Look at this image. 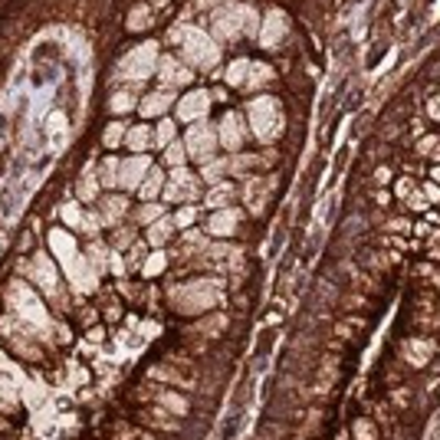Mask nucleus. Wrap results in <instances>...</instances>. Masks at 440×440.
Listing matches in <instances>:
<instances>
[{"instance_id": "nucleus-1", "label": "nucleus", "mask_w": 440, "mask_h": 440, "mask_svg": "<svg viewBox=\"0 0 440 440\" xmlns=\"http://www.w3.org/2000/svg\"><path fill=\"white\" fill-rule=\"evenodd\" d=\"M3 296H7V309H10L17 319H24L26 326H30L39 339H43V345L50 349V342H53V315H50V309L37 299V286H30L24 276H17V279L7 283Z\"/></svg>"}, {"instance_id": "nucleus-2", "label": "nucleus", "mask_w": 440, "mask_h": 440, "mask_svg": "<svg viewBox=\"0 0 440 440\" xmlns=\"http://www.w3.org/2000/svg\"><path fill=\"white\" fill-rule=\"evenodd\" d=\"M224 299V283L211 276H197L194 283H181L168 292V306L181 315H204Z\"/></svg>"}, {"instance_id": "nucleus-3", "label": "nucleus", "mask_w": 440, "mask_h": 440, "mask_svg": "<svg viewBox=\"0 0 440 440\" xmlns=\"http://www.w3.org/2000/svg\"><path fill=\"white\" fill-rule=\"evenodd\" d=\"M0 339L10 345V355H17V358L26 362V365H43V362H46V352H50V349L43 345V339L26 326L24 319H17L13 313L0 315Z\"/></svg>"}, {"instance_id": "nucleus-4", "label": "nucleus", "mask_w": 440, "mask_h": 440, "mask_svg": "<svg viewBox=\"0 0 440 440\" xmlns=\"http://www.w3.org/2000/svg\"><path fill=\"white\" fill-rule=\"evenodd\" d=\"M30 283L50 299V306L56 313H69V292H63V286H60V270H56L50 253L43 250L33 253V260H30Z\"/></svg>"}, {"instance_id": "nucleus-5", "label": "nucleus", "mask_w": 440, "mask_h": 440, "mask_svg": "<svg viewBox=\"0 0 440 440\" xmlns=\"http://www.w3.org/2000/svg\"><path fill=\"white\" fill-rule=\"evenodd\" d=\"M145 378H148V381H158V385H168V388H177V391L201 388L197 368L191 365L188 358H181V355H164L158 362H151Z\"/></svg>"}, {"instance_id": "nucleus-6", "label": "nucleus", "mask_w": 440, "mask_h": 440, "mask_svg": "<svg viewBox=\"0 0 440 440\" xmlns=\"http://www.w3.org/2000/svg\"><path fill=\"white\" fill-rule=\"evenodd\" d=\"M247 118H250L253 135L263 141V145H273V141L283 135V105H279L273 96H256V99L247 105Z\"/></svg>"}, {"instance_id": "nucleus-7", "label": "nucleus", "mask_w": 440, "mask_h": 440, "mask_svg": "<svg viewBox=\"0 0 440 440\" xmlns=\"http://www.w3.org/2000/svg\"><path fill=\"white\" fill-rule=\"evenodd\" d=\"M171 43H177L181 50H184V56H188L191 63H197L201 69H214V63L220 60V50H217V43L207 33H201V30H194V26H184L177 24L175 30H171Z\"/></svg>"}, {"instance_id": "nucleus-8", "label": "nucleus", "mask_w": 440, "mask_h": 440, "mask_svg": "<svg viewBox=\"0 0 440 440\" xmlns=\"http://www.w3.org/2000/svg\"><path fill=\"white\" fill-rule=\"evenodd\" d=\"M132 424H139L141 430H151L158 437H181L184 434V421L158 407V404H135L132 407Z\"/></svg>"}, {"instance_id": "nucleus-9", "label": "nucleus", "mask_w": 440, "mask_h": 440, "mask_svg": "<svg viewBox=\"0 0 440 440\" xmlns=\"http://www.w3.org/2000/svg\"><path fill=\"white\" fill-rule=\"evenodd\" d=\"M161 197L168 204H194L201 197V175H191L188 168H171V175L164 181Z\"/></svg>"}, {"instance_id": "nucleus-10", "label": "nucleus", "mask_w": 440, "mask_h": 440, "mask_svg": "<svg viewBox=\"0 0 440 440\" xmlns=\"http://www.w3.org/2000/svg\"><path fill=\"white\" fill-rule=\"evenodd\" d=\"M158 69V46L155 43H145V46H139V50H132L118 63V79H132V82H145L151 73Z\"/></svg>"}, {"instance_id": "nucleus-11", "label": "nucleus", "mask_w": 440, "mask_h": 440, "mask_svg": "<svg viewBox=\"0 0 440 440\" xmlns=\"http://www.w3.org/2000/svg\"><path fill=\"white\" fill-rule=\"evenodd\" d=\"M437 352H440V345H437V339H430V335H407V339L401 342V352H398V362L401 365H407V368H428L434 358H437Z\"/></svg>"}, {"instance_id": "nucleus-12", "label": "nucleus", "mask_w": 440, "mask_h": 440, "mask_svg": "<svg viewBox=\"0 0 440 440\" xmlns=\"http://www.w3.org/2000/svg\"><path fill=\"white\" fill-rule=\"evenodd\" d=\"M184 148H188V158L194 161H211L220 148V141H217V128L207 125V122H197V125H191L188 139H184Z\"/></svg>"}, {"instance_id": "nucleus-13", "label": "nucleus", "mask_w": 440, "mask_h": 440, "mask_svg": "<svg viewBox=\"0 0 440 440\" xmlns=\"http://www.w3.org/2000/svg\"><path fill=\"white\" fill-rule=\"evenodd\" d=\"M217 141H220V148H227L230 155L243 151V141H247V125H243V118H240L237 112H227L224 118H220Z\"/></svg>"}, {"instance_id": "nucleus-14", "label": "nucleus", "mask_w": 440, "mask_h": 440, "mask_svg": "<svg viewBox=\"0 0 440 440\" xmlns=\"http://www.w3.org/2000/svg\"><path fill=\"white\" fill-rule=\"evenodd\" d=\"M243 20H247V7H220L214 17V37L220 39H237L243 37Z\"/></svg>"}, {"instance_id": "nucleus-15", "label": "nucleus", "mask_w": 440, "mask_h": 440, "mask_svg": "<svg viewBox=\"0 0 440 440\" xmlns=\"http://www.w3.org/2000/svg\"><path fill=\"white\" fill-rule=\"evenodd\" d=\"M240 211H234V207H220V211H214V214L204 220V234H211V237H234L240 230Z\"/></svg>"}, {"instance_id": "nucleus-16", "label": "nucleus", "mask_w": 440, "mask_h": 440, "mask_svg": "<svg viewBox=\"0 0 440 440\" xmlns=\"http://www.w3.org/2000/svg\"><path fill=\"white\" fill-rule=\"evenodd\" d=\"M148 171H151V158H145V155H132L128 161H122V171H118V188L139 191V184L145 181Z\"/></svg>"}, {"instance_id": "nucleus-17", "label": "nucleus", "mask_w": 440, "mask_h": 440, "mask_svg": "<svg viewBox=\"0 0 440 440\" xmlns=\"http://www.w3.org/2000/svg\"><path fill=\"white\" fill-rule=\"evenodd\" d=\"M286 33H290V20H286V13L283 10H270L266 13V24H263V30L256 33L260 37V46H279L283 39H286Z\"/></svg>"}, {"instance_id": "nucleus-18", "label": "nucleus", "mask_w": 440, "mask_h": 440, "mask_svg": "<svg viewBox=\"0 0 440 440\" xmlns=\"http://www.w3.org/2000/svg\"><path fill=\"white\" fill-rule=\"evenodd\" d=\"M128 217V197L125 194H102L99 197V220L102 227H118Z\"/></svg>"}, {"instance_id": "nucleus-19", "label": "nucleus", "mask_w": 440, "mask_h": 440, "mask_svg": "<svg viewBox=\"0 0 440 440\" xmlns=\"http://www.w3.org/2000/svg\"><path fill=\"white\" fill-rule=\"evenodd\" d=\"M207 109H211V96L204 89H194L191 96H184V99L177 102V118L181 122H201L204 115H207Z\"/></svg>"}, {"instance_id": "nucleus-20", "label": "nucleus", "mask_w": 440, "mask_h": 440, "mask_svg": "<svg viewBox=\"0 0 440 440\" xmlns=\"http://www.w3.org/2000/svg\"><path fill=\"white\" fill-rule=\"evenodd\" d=\"M270 191H273V181H270V177H250V181L243 184V201H247V211H250V214H263Z\"/></svg>"}, {"instance_id": "nucleus-21", "label": "nucleus", "mask_w": 440, "mask_h": 440, "mask_svg": "<svg viewBox=\"0 0 440 440\" xmlns=\"http://www.w3.org/2000/svg\"><path fill=\"white\" fill-rule=\"evenodd\" d=\"M50 250H53V256L63 263V270L73 263L76 256H79L73 234H69V230H63V227H53V230H50Z\"/></svg>"}, {"instance_id": "nucleus-22", "label": "nucleus", "mask_w": 440, "mask_h": 440, "mask_svg": "<svg viewBox=\"0 0 440 440\" xmlns=\"http://www.w3.org/2000/svg\"><path fill=\"white\" fill-rule=\"evenodd\" d=\"M227 328H230V315L227 313H214V315H204L197 326H191V332L204 342H217L227 335Z\"/></svg>"}, {"instance_id": "nucleus-23", "label": "nucleus", "mask_w": 440, "mask_h": 440, "mask_svg": "<svg viewBox=\"0 0 440 440\" xmlns=\"http://www.w3.org/2000/svg\"><path fill=\"white\" fill-rule=\"evenodd\" d=\"M171 102H175V89H158V92H148V96L139 102V112H141V118H155V115L168 112Z\"/></svg>"}, {"instance_id": "nucleus-24", "label": "nucleus", "mask_w": 440, "mask_h": 440, "mask_svg": "<svg viewBox=\"0 0 440 440\" xmlns=\"http://www.w3.org/2000/svg\"><path fill=\"white\" fill-rule=\"evenodd\" d=\"M158 73H161L164 79V86L171 89V86H188L191 79H194V73H191L188 66H181V60H158Z\"/></svg>"}, {"instance_id": "nucleus-25", "label": "nucleus", "mask_w": 440, "mask_h": 440, "mask_svg": "<svg viewBox=\"0 0 440 440\" xmlns=\"http://www.w3.org/2000/svg\"><path fill=\"white\" fill-rule=\"evenodd\" d=\"M385 398H388V404L398 411V414H411V411H414V385H407V381L391 385Z\"/></svg>"}, {"instance_id": "nucleus-26", "label": "nucleus", "mask_w": 440, "mask_h": 440, "mask_svg": "<svg viewBox=\"0 0 440 440\" xmlns=\"http://www.w3.org/2000/svg\"><path fill=\"white\" fill-rule=\"evenodd\" d=\"M349 434H352V440H385V434H381L371 414H355L352 424H349Z\"/></svg>"}, {"instance_id": "nucleus-27", "label": "nucleus", "mask_w": 440, "mask_h": 440, "mask_svg": "<svg viewBox=\"0 0 440 440\" xmlns=\"http://www.w3.org/2000/svg\"><path fill=\"white\" fill-rule=\"evenodd\" d=\"M237 197V188L230 184V181H220V184H211V191L204 194V204L211 207V211H220V207H230Z\"/></svg>"}, {"instance_id": "nucleus-28", "label": "nucleus", "mask_w": 440, "mask_h": 440, "mask_svg": "<svg viewBox=\"0 0 440 440\" xmlns=\"http://www.w3.org/2000/svg\"><path fill=\"white\" fill-rule=\"evenodd\" d=\"M99 175L92 171V168H86L82 175H79V181H76V197L82 204H92V201H99L102 194H99Z\"/></svg>"}, {"instance_id": "nucleus-29", "label": "nucleus", "mask_w": 440, "mask_h": 440, "mask_svg": "<svg viewBox=\"0 0 440 440\" xmlns=\"http://www.w3.org/2000/svg\"><path fill=\"white\" fill-rule=\"evenodd\" d=\"M175 220H171V217L164 214L161 220H155V224L148 227V234H145V243H148V247H164V243H168V240L175 237Z\"/></svg>"}, {"instance_id": "nucleus-30", "label": "nucleus", "mask_w": 440, "mask_h": 440, "mask_svg": "<svg viewBox=\"0 0 440 440\" xmlns=\"http://www.w3.org/2000/svg\"><path fill=\"white\" fill-rule=\"evenodd\" d=\"M161 191H164V171L151 164V171L139 184V197H141V201H155V197H161Z\"/></svg>"}, {"instance_id": "nucleus-31", "label": "nucleus", "mask_w": 440, "mask_h": 440, "mask_svg": "<svg viewBox=\"0 0 440 440\" xmlns=\"http://www.w3.org/2000/svg\"><path fill=\"white\" fill-rule=\"evenodd\" d=\"M125 145L135 151V155H141V151H148L151 145H155V132H151L148 125H132L125 132Z\"/></svg>"}, {"instance_id": "nucleus-32", "label": "nucleus", "mask_w": 440, "mask_h": 440, "mask_svg": "<svg viewBox=\"0 0 440 440\" xmlns=\"http://www.w3.org/2000/svg\"><path fill=\"white\" fill-rule=\"evenodd\" d=\"M118 171H122V161L115 158V155H109V158H102L99 161V184L102 188H118Z\"/></svg>"}, {"instance_id": "nucleus-33", "label": "nucleus", "mask_w": 440, "mask_h": 440, "mask_svg": "<svg viewBox=\"0 0 440 440\" xmlns=\"http://www.w3.org/2000/svg\"><path fill=\"white\" fill-rule=\"evenodd\" d=\"M164 217V204L158 201H141V207L132 214V224H139V227H151L155 220H161Z\"/></svg>"}, {"instance_id": "nucleus-34", "label": "nucleus", "mask_w": 440, "mask_h": 440, "mask_svg": "<svg viewBox=\"0 0 440 440\" xmlns=\"http://www.w3.org/2000/svg\"><path fill=\"white\" fill-rule=\"evenodd\" d=\"M109 253H112V250H105V243H99V240H92V243H89L86 260L92 263L96 273H105V260H109Z\"/></svg>"}, {"instance_id": "nucleus-35", "label": "nucleus", "mask_w": 440, "mask_h": 440, "mask_svg": "<svg viewBox=\"0 0 440 440\" xmlns=\"http://www.w3.org/2000/svg\"><path fill=\"white\" fill-rule=\"evenodd\" d=\"M227 175V158H211V161H204V171H201V181H207V184H220Z\"/></svg>"}, {"instance_id": "nucleus-36", "label": "nucleus", "mask_w": 440, "mask_h": 440, "mask_svg": "<svg viewBox=\"0 0 440 440\" xmlns=\"http://www.w3.org/2000/svg\"><path fill=\"white\" fill-rule=\"evenodd\" d=\"M171 220H175V227H181V230H191V227L201 220V214H197V207H194V204H181V207H177V214L171 217Z\"/></svg>"}, {"instance_id": "nucleus-37", "label": "nucleus", "mask_w": 440, "mask_h": 440, "mask_svg": "<svg viewBox=\"0 0 440 440\" xmlns=\"http://www.w3.org/2000/svg\"><path fill=\"white\" fill-rule=\"evenodd\" d=\"M109 105H112L115 115H122V112H128V109H135V105H139V96H135V89H122L118 96H112Z\"/></svg>"}, {"instance_id": "nucleus-38", "label": "nucleus", "mask_w": 440, "mask_h": 440, "mask_svg": "<svg viewBox=\"0 0 440 440\" xmlns=\"http://www.w3.org/2000/svg\"><path fill=\"white\" fill-rule=\"evenodd\" d=\"M171 141H175V122H171V118H161L158 128H155V145H151V148H168Z\"/></svg>"}, {"instance_id": "nucleus-39", "label": "nucleus", "mask_w": 440, "mask_h": 440, "mask_svg": "<svg viewBox=\"0 0 440 440\" xmlns=\"http://www.w3.org/2000/svg\"><path fill=\"white\" fill-rule=\"evenodd\" d=\"M125 132H128V128L122 125V122H112V125L102 132V145H105V148H118V145H125Z\"/></svg>"}, {"instance_id": "nucleus-40", "label": "nucleus", "mask_w": 440, "mask_h": 440, "mask_svg": "<svg viewBox=\"0 0 440 440\" xmlns=\"http://www.w3.org/2000/svg\"><path fill=\"white\" fill-rule=\"evenodd\" d=\"M266 79H273V69L263 66V63H250V76H247V82H243V86H247V89H260Z\"/></svg>"}, {"instance_id": "nucleus-41", "label": "nucleus", "mask_w": 440, "mask_h": 440, "mask_svg": "<svg viewBox=\"0 0 440 440\" xmlns=\"http://www.w3.org/2000/svg\"><path fill=\"white\" fill-rule=\"evenodd\" d=\"M164 266H168V253H164V250H155L148 260H145V266H141V276H158Z\"/></svg>"}, {"instance_id": "nucleus-42", "label": "nucleus", "mask_w": 440, "mask_h": 440, "mask_svg": "<svg viewBox=\"0 0 440 440\" xmlns=\"http://www.w3.org/2000/svg\"><path fill=\"white\" fill-rule=\"evenodd\" d=\"M362 328H365L362 319H345V322L335 326V335H339V342H349V339H358V332H362Z\"/></svg>"}, {"instance_id": "nucleus-43", "label": "nucleus", "mask_w": 440, "mask_h": 440, "mask_svg": "<svg viewBox=\"0 0 440 440\" xmlns=\"http://www.w3.org/2000/svg\"><path fill=\"white\" fill-rule=\"evenodd\" d=\"M151 26V7H135V10L128 13V30H148Z\"/></svg>"}, {"instance_id": "nucleus-44", "label": "nucleus", "mask_w": 440, "mask_h": 440, "mask_svg": "<svg viewBox=\"0 0 440 440\" xmlns=\"http://www.w3.org/2000/svg\"><path fill=\"white\" fill-rule=\"evenodd\" d=\"M145 260H148V243L145 240H135L132 243V253H128V270H139V266H145Z\"/></svg>"}, {"instance_id": "nucleus-45", "label": "nucleus", "mask_w": 440, "mask_h": 440, "mask_svg": "<svg viewBox=\"0 0 440 440\" xmlns=\"http://www.w3.org/2000/svg\"><path fill=\"white\" fill-rule=\"evenodd\" d=\"M82 214H86V211H82L79 204H63V207H60V217H63V224L73 227V230H79V224H82Z\"/></svg>"}, {"instance_id": "nucleus-46", "label": "nucleus", "mask_w": 440, "mask_h": 440, "mask_svg": "<svg viewBox=\"0 0 440 440\" xmlns=\"http://www.w3.org/2000/svg\"><path fill=\"white\" fill-rule=\"evenodd\" d=\"M247 76H250V60H237V63L227 69V82L240 86V82H247Z\"/></svg>"}, {"instance_id": "nucleus-47", "label": "nucleus", "mask_w": 440, "mask_h": 440, "mask_svg": "<svg viewBox=\"0 0 440 440\" xmlns=\"http://www.w3.org/2000/svg\"><path fill=\"white\" fill-rule=\"evenodd\" d=\"M135 243V227H115L112 234V250H125Z\"/></svg>"}, {"instance_id": "nucleus-48", "label": "nucleus", "mask_w": 440, "mask_h": 440, "mask_svg": "<svg viewBox=\"0 0 440 440\" xmlns=\"http://www.w3.org/2000/svg\"><path fill=\"white\" fill-rule=\"evenodd\" d=\"M184 158H188V148H184L181 141H171V145L164 148V161L171 164V168H181V164H184Z\"/></svg>"}, {"instance_id": "nucleus-49", "label": "nucleus", "mask_w": 440, "mask_h": 440, "mask_svg": "<svg viewBox=\"0 0 440 440\" xmlns=\"http://www.w3.org/2000/svg\"><path fill=\"white\" fill-rule=\"evenodd\" d=\"M79 230L86 234V237H99V230H102V220H99V211H89V214H82V224H79Z\"/></svg>"}, {"instance_id": "nucleus-50", "label": "nucleus", "mask_w": 440, "mask_h": 440, "mask_svg": "<svg viewBox=\"0 0 440 440\" xmlns=\"http://www.w3.org/2000/svg\"><path fill=\"white\" fill-rule=\"evenodd\" d=\"M0 398L10 404V407H17V404H20V401H17V388L10 385V378L3 375V371H0ZM17 411H20V407H17Z\"/></svg>"}, {"instance_id": "nucleus-51", "label": "nucleus", "mask_w": 440, "mask_h": 440, "mask_svg": "<svg viewBox=\"0 0 440 440\" xmlns=\"http://www.w3.org/2000/svg\"><path fill=\"white\" fill-rule=\"evenodd\" d=\"M53 339L69 345V342H73V328L66 326V322H56V319H53Z\"/></svg>"}, {"instance_id": "nucleus-52", "label": "nucleus", "mask_w": 440, "mask_h": 440, "mask_svg": "<svg viewBox=\"0 0 440 440\" xmlns=\"http://www.w3.org/2000/svg\"><path fill=\"white\" fill-rule=\"evenodd\" d=\"M414 191H417V184H414V181H411V177H401V181L394 184V194H398L401 201H407V197H411Z\"/></svg>"}, {"instance_id": "nucleus-53", "label": "nucleus", "mask_w": 440, "mask_h": 440, "mask_svg": "<svg viewBox=\"0 0 440 440\" xmlns=\"http://www.w3.org/2000/svg\"><path fill=\"white\" fill-rule=\"evenodd\" d=\"M109 270H112L115 276H125L128 263H125V260H122V253H118V250H112V253H109Z\"/></svg>"}, {"instance_id": "nucleus-54", "label": "nucleus", "mask_w": 440, "mask_h": 440, "mask_svg": "<svg viewBox=\"0 0 440 440\" xmlns=\"http://www.w3.org/2000/svg\"><path fill=\"white\" fill-rule=\"evenodd\" d=\"M86 339L96 342V345H102V342H105V328H102V326H89L86 328Z\"/></svg>"}, {"instance_id": "nucleus-55", "label": "nucleus", "mask_w": 440, "mask_h": 440, "mask_svg": "<svg viewBox=\"0 0 440 440\" xmlns=\"http://www.w3.org/2000/svg\"><path fill=\"white\" fill-rule=\"evenodd\" d=\"M118 319H122V306H118V302H109V306H105V322H118Z\"/></svg>"}, {"instance_id": "nucleus-56", "label": "nucleus", "mask_w": 440, "mask_h": 440, "mask_svg": "<svg viewBox=\"0 0 440 440\" xmlns=\"http://www.w3.org/2000/svg\"><path fill=\"white\" fill-rule=\"evenodd\" d=\"M428 115L434 118V122H440V96H437V99H430V102H428Z\"/></svg>"}, {"instance_id": "nucleus-57", "label": "nucleus", "mask_w": 440, "mask_h": 440, "mask_svg": "<svg viewBox=\"0 0 440 440\" xmlns=\"http://www.w3.org/2000/svg\"><path fill=\"white\" fill-rule=\"evenodd\" d=\"M0 371H3V375H10V371H13V362L3 352H0Z\"/></svg>"}, {"instance_id": "nucleus-58", "label": "nucleus", "mask_w": 440, "mask_h": 440, "mask_svg": "<svg viewBox=\"0 0 440 440\" xmlns=\"http://www.w3.org/2000/svg\"><path fill=\"white\" fill-rule=\"evenodd\" d=\"M375 177H378V181H388V168H378V171H375Z\"/></svg>"}, {"instance_id": "nucleus-59", "label": "nucleus", "mask_w": 440, "mask_h": 440, "mask_svg": "<svg viewBox=\"0 0 440 440\" xmlns=\"http://www.w3.org/2000/svg\"><path fill=\"white\" fill-rule=\"evenodd\" d=\"M158 3H161V0H158Z\"/></svg>"}]
</instances>
